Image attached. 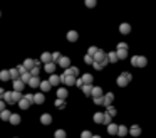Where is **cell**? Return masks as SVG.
I'll list each match as a JSON object with an SVG mask.
<instances>
[{"label": "cell", "mask_w": 156, "mask_h": 138, "mask_svg": "<svg viewBox=\"0 0 156 138\" xmlns=\"http://www.w3.org/2000/svg\"><path fill=\"white\" fill-rule=\"evenodd\" d=\"M94 62H99V64H102L106 68V66H107V62H109V61H107V54H106L104 51H101V49H99V51L96 52V56H94Z\"/></svg>", "instance_id": "obj_1"}, {"label": "cell", "mask_w": 156, "mask_h": 138, "mask_svg": "<svg viewBox=\"0 0 156 138\" xmlns=\"http://www.w3.org/2000/svg\"><path fill=\"white\" fill-rule=\"evenodd\" d=\"M60 82H64L66 88H67V86H74V84H76V78H72L67 71H64L62 76H60Z\"/></svg>", "instance_id": "obj_2"}, {"label": "cell", "mask_w": 156, "mask_h": 138, "mask_svg": "<svg viewBox=\"0 0 156 138\" xmlns=\"http://www.w3.org/2000/svg\"><path fill=\"white\" fill-rule=\"evenodd\" d=\"M57 62H59L60 68H64V71L71 68V59H69V57H66V56H60V59L57 61Z\"/></svg>", "instance_id": "obj_3"}, {"label": "cell", "mask_w": 156, "mask_h": 138, "mask_svg": "<svg viewBox=\"0 0 156 138\" xmlns=\"http://www.w3.org/2000/svg\"><path fill=\"white\" fill-rule=\"evenodd\" d=\"M91 96L93 98H102V88L101 86H93V93H91Z\"/></svg>", "instance_id": "obj_4"}, {"label": "cell", "mask_w": 156, "mask_h": 138, "mask_svg": "<svg viewBox=\"0 0 156 138\" xmlns=\"http://www.w3.org/2000/svg\"><path fill=\"white\" fill-rule=\"evenodd\" d=\"M59 82H60V76H55V73L49 76V84H51L52 88H54V86H57Z\"/></svg>", "instance_id": "obj_5"}, {"label": "cell", "mask_w": 156, "mask_h": 138, "mask_svg": "<svg viewBox=\"0 0 156 138\" xmlns=\"http://www.w3.org/2000/svg\"><path fill=\"white\" fill-rule=\"evenodd\" d=\"M67 96H69L67 88H60V89H57V99H67Z\"/></svg>", "instance_id": "obj_6"}, {"label": "cell", "mask_w": 156, "mask_h": 138, "mask_svg": "<svg viewBox=\"0 0 156 138\" xmlns=\"http://www.w3.org/2000/svg\"><path fill=\"white\" fill-rule=\"evenodd\" d=\"M25 89V84L20 81V79H17V81H13V91H19V93H22V91Z\"/></svg>", "instance_id": "obj_7"}, {"label": "cell", "mask_w": 156, "mask_h": 138, "mask_svg": "<svg viewBox=\"0 0 156 138\" xmlns=\"http://www.w3.org/2000/svg\"><path fill=\"white\" fill-rule=\"evenodd\" d=\"M40 123H42V125H51V123H52V116H51V115H49V113H44V115H42V116H40Z\"/></svg>", "instance_id": "obj_8"}, {"label": "cell", "mask_w": 156, "mask_h": 138, "mask_svg": "<svg viewBox=\"0 0 156 138\" xmlns=\"http://www.w3.org/2000/svg\"><path fill=\"white\" fill-rule=\"evenodd\" d=\"M44 101H46V96H44L42 93H35L34 94V103L35 104H44Z\"/></svg>", "instance_id": "obj_9"}, {"label": "cell", "mask_w": 156, "mask_h": 138, "mask_svg": "<svg viewBox=\"0 0 156 138\" xmlns=\"http://www.w3.org/2000/svg\"><path fill=\"white\" fill-rule=\"evenodd\" d=\"M77 39H79V34H77L76 30H69L67 32V40L69 42H76Z\"/></svg>", "instance_id": "obj_10"}, {"label": "cell", "mask_w": 156, "mask_h": 138, "mask_svg": "<svg viewBox=\"0 0 156 138\" xmlns=\"http://www.w3.org/2000/svg\"><path fill=\"white\" fill-rule=\"evenodd\" d=\"M9 74H10V79H12V81H17V79H20V74H19L17 68L9 69Z\"/></svg>", "instance_id": "obj_11"}, {"label": "cell", "mask_w": 156, "mask_h": 138, "mask_svg": "<svg viewBox=\"0 0 156 138\" xmlns=\"http://www.w3.org/2000/svg\"><path fill=\"white\" fill-rule=\"evenodd\" d=\"M2 101H4L5 104H13V101H12V91H5V94H4V98H2Z\"/></svg>", "instance_id": "obj_12"}, {"label": "cell", "mask_w": 156, "mask_h": 138, "mask_svg": "<svg viewBox=\"0 0 156 138\" xmlns=\"http://www.w3.org/2000/svg\"><path fill=\"white\" fill-rule=\"evenodd\" d=\"M116 84H118L119 88H124V86H128V79L122 76V74H119L118 76V79H116Z\"/></svg>", "instance_id": "obj_13"}, {"label": "cell", "mask_w": 156, "mask_h": 138, "mask_svg": "<svg viewBox=\"0 0 156 138\" xmlns=\"http://www.w3.org/2000/svg\"><path fill=\"white\" fill-rule=\"evenodd\" d=\"M128 133L133 135V136H139V135H141V128H139L138 125H133V126L129 128V131H128Z\"/></svg>", "instance_id": "obj_14"}, {"label": "cell", "mask_w": 156, "mask_h": 138, "mask_svg": "<svg viewBox=\"0 0 156 138\" xmlns=\"http://www.w3.org/2000/svg\"><path fill=\"white\" fill-rule=\"evenodd\" d=\"M102 99H104V104H106V106H111V103L114 101V94H113V93H107V94L102 96Z\"/></svg>", "instance_id": "obj_15"}, {"label": "cell", "mask_w": 156, "mask_h": 138, "mask_svg": "<svg viewBox=\"0 0 156 138\" xmlns=\"http://www.w3.org/2000/svg\"><path fill=\"white\" fill-rule=\"evenodd\" d=\"M81 79H82V84H91V86H93V74H84V76H81Z\"/></svg>", "instance_id": "obj_16"}, {"label": "cell", "mask_w": 156, "mask_h": 138, "mask_svg": "<svg viewBox=\"0 0 156 138\" xmlns=\"http://www.w3.org/2000/svg\"><path fill=\"white\" fill-rule=\"evenodd\" d=\"M66 71H67V73L71 74L72 78H76V79L79 78V69H77L76 66H71V68H69V69H66Z\"/></svg>", "instance_id": "obj_17"}, {"label": "cell", "mask_w": 156, "mask_h": 138, "mask_svg": "<svg viewBox=\"0 0 156 138\" xmlns=\"http://www.w3.org/2000/svg\"><path fill=\"white\" fill-rule=\"evenodd\" d=\"M93 120H94V123H97V125H101L102 121H104V113H94Z\"/></svg>", "instance_id": "obj_18"}, {"label": "cell", "mask_w": 156, "mask_h": 138, "mask_svg": "<svg viewBox=\"0 0 156 138\" xmlns=\"http://www.w3.org/2000/svg\"><path fill=\"white\" fill-rule=\"evenodd\" d=\"M136 66H138V68H146V66H148V59L144 56H138V62H136Z\"/></svg>", "instance_id": "obj_19"}, {"label": "cell", "mask_w": 156, "mask_h": 138, "mask_svg": "<svg viewBox=\"0 0 156 138\" xmlns=\"http://www.w3.org/2000/svg\"><path fill=\"white\" fill-rule=\"evenodd\" d=\"M10 123L12 125H20V121H22V118H20V115H15V113H12V116H10Z\"/></svg>", "instance_id": "obj_20"}, {"label": "cell", "mask_w": 156, "mask_h": 138, "mask_svg": "<svg viewBox=\"0 0 156 138\" xmlns=\"http://www.w3.org/2000/svg\"><path fill=\"white\" fill-rule=\"evenodd\" d=\"M44 69H46L47 74H54L55 73V64H54V62H49V64L44 66Z\"/></svg>", "instance_id": "obj_21"}, {"label": "cell", "mask_w": 156, "mask_h": 138, "mask_svg": "<svg viewBox=\"0 0 156 138\" xmlns=\"http://www.w3.org/2000/svg\"><path fill=\"white\" fill-rule=\"evenodd\" d=\"M119 32H121V34H129V32H131V26H129V24H121V26H119Z\"/></svg>", "instance_id": "obj_22"}, {"label": "cell", "mask_w": 156, "mask_h": 138, "mask_svg": "<svg viewBox=\"0 0 156 138\" xmlns=\"http://www.w3.org/2000/svg\"><path fill=\"white\" fill-rule=\"evenodd\" d=\"M22 98H24L22 93H19V91H12V101H13V103H19Z\"/></svg>", "instance_id": "obj_23"}, {"label": "cell", "mask_w": 156, "mask_h": 138, "mask_svg": "<svg viewBox=\"0 0 156 138\" xmlns=\"http://www.w3.org/2000/svg\"><path fill=\"white\" fill-rule=\"evenodd\" d=\"M10 116H12V113H10L9 110H4V111L0 113V120H4V121H9Z\"/></svg>", "instance_id": "obj_24"}, {"label": "cell", "mask_w": 156, "mask_h": 138, "mask_svg": "<svg viewBox=\"0 0 156 138\" xmlns=\"http://www.w3.org/2000/svg\"><path fill=\"white\" fill-rule=\"evenodd\" d=\"M29 86H30V88H34V89H35V88H39V86H40V79H39V78H30Z\"/></svg>", "instance_id": "obj_25"}, {"label": "cell", "mask_w": 156, "mask_h": 138, "mask_svg": "<svg viewBox=\"0 0 156 138\" xmlns=\"http://www.w3.org/2000/svg\"><path fill=\"white\" fill-rule=\"evenodd\" d=\"M39 88H40L44 93H47V91H51V89H52V86L49 84V81H40V86H39Z\"/></svg>", "instance_id": "obj_26"}, {"label": "cell", "mask_w": 156, "mask_h": 138, "mask_svg": "<svg viewBox=\"0 0 156 138\" xmlns=\"http://www.w3.org/2000/svg\"><path fill=\"white\" fill-rule=\"evenodd\" d=\"M128 131H129V128H126L124 125H119L118 126V135H119V136H124V135H128Z\"/></svg>", "instance_id": "obj_27"}, {"label": "cell", "mask_w": 156, "mask_h": 138, "mask_svg": "<svg viewBox=\"0 0 156 138\" xmlns=\"http://www.w3.org/2000/svg\"><path fill=\"white\" fill-rule=\"evenodd\" d=\"M40 62H46V64L52 62V59H51V52H44L42 57H40Z\"/></svg>", "instance_id": "obj_28"}, {"label": "cell", "mask_w": 156, "mask_h": 138, "mask_svg": "<svg viewBox=\"0 0 156 138\" xmlns=\"http://www.w3.org/2000/svg\"><path fill=\"white\" fill-rule=\"evenodd\" d=\"M107 61H109L111 64H114V62H118V56H116V52H107Z\"/></svg>", "instance_id": "obj_29"}, {"label": "cell", "mask_w": 156, "mask_h": 138, "mask_svg": "<svg viewBox=\"0 0 156 138\" xmlns=\"http://www.w3.org/2000/svg\"><path fill=\"white\" fill-rule=\"evenodd\" d=\"M81 89H82V93H84L86 96H91V93H93V86H91V84H84Z\"/></svg>", "instance_id": "obj_30"}, {"label": "cell", "mask_w": 156, "mask_h": 138, "mask_svg": "<svg viewBox=\"0 0 156 138\" xmlns=\"http://www.w3.org/2000/svg\"><path fill=\"white\" fill-rule=\"evenodd\" d=\"M22 66H24V68H25L27 71H30V69L34 68V59H25V61H24V64H22Z\"/></svg>", "instance_id": "obj_31"}, {"label": "cell", "mask_w": 156, "mask_h": 138, "mask_svg": "<svg viewBox=\"0 0 156 138\" xmlns=\"http://www.w3.org/2000/svg\"><path fill=\"white\" fill-rule=\"evenodd\" d=\"M107 133H109V135H116V133H118V125H114V123L107 125Z\"/></svg>", "instance_id": "obj_32"}, {"label": "cell", "mask_w": 156, "mask_h": 138, "mask_svg": "<svg viewBox=\"0 0 156 138\" xmlns=\"http://www.w3.org/2000/svg\"><path fill=\"white\" fill-rule=\"evenodd\" d=\"M116 56H118V59H126L128 57V51H122V49H118V51H116Z\"/></svg>", "instance_id": "obj_33"}, {"label": "cell", "mask_w": 156, "mask_h": 138, "mask_svg": "<svg viewBox=\"0 0 156 138\" xmlns=\"http://www.w3.org/2000/svg\"><path fill=\"white\" fill-rule=\"evenodd\" d=\"M29 106H30V103L27 101V99H24V98H22L20 101H19V108H20V110H27Z\"/></svg>", "instance_id": "obj_34"}, {"label": "cell", "mask_w": 156, "mask_h": 138, "mask_svg": "<svg viewBox=\"0 0 156 138\" xmlns=\"http://www.w3.org/2000/svg\"><path fill=\"white\" fill-rule=\"evenodd\" d=\"M30 78H32V76H30V73H25V74H22V76H20V81L27 86V84H29V81H30Z\"/></svg>", "instance_id": "obj_35"}, {"label": "cell", "mask_w": 156, "mask_h": 138, "mask_svg": "<svg viewBox=\"0 0 156 138\" xmlns=\"http://www.w3.org/2000/svg\"><path fill=\"white\" fill-rule=\"evenodd\" d=\"M29 73H30V76H32V78H39V74H40V68H35V66H34V68L29 71Z\"/></svg>", "instance_id": "obj_36"}, {"label": "cell", "mask_w": 156, "mask_h": 138, "mask_svg": "<svg viewBox=\"0 0 156 138\" xmlns=\"http://www.w3.org/2000/svg\"><path fill=\"white\" fill-rule=\"evenodd\" d=\"M0 79H2V81H9L10 79L9 71H0Z\"/></svg>", "instance_id": "obj_37"}, {"label": "cell", "mask_w": 156, "mask_h": 138, "mask_svg": "<svg viewBox=\"0 0 156 138\" xmlns=\"http://www.w3.org/2000/svg\"><path fill=\"white\" fill-rule=\"evenodd\" d=\"M97 51H99V49H97V47H94V46H91V47L87 49V56H91V57H93V59H94V56H96V52H97Z\"/></svg>", "instance_id": "obj_38"}, {"label": "cell", "mask_w": 156, "mask_h": 138, "mask_svg": "<svg viewBox=\"0 0 156 138\" xmlns=\"http://www.w3.org/2000/svg\"><path fill=\"white\" fill-rule=\"evenodd\" d=\"M54 138H66V130H57L54 133Z\"/></svg>", "instance_id": "obj_39"}, {"label": "cell", "mask_w": 156, "mask_h": 138, "mask_svg": "<svg viewBox=\"0 0 156 138\" xmlns=\"http://www.w3.org/2000/svg\"><path fill=\"white\" fill-rule=\"evenodd\" d=\"M55 106L59 110H64L66 108V99H57V101H55Z\"/></svg>", "instance_id": "obj_40"}, {"label": "cell", "mask_w": 156, "mask_h": 138, "mask_svg": "<svg viewBox=\"0 0 156 138\" xmlns=\"http://www.w3.org/2000/svg\"><path fill=\"white\" fill-rule=\"evenodd\" d=\"M51 59H52V62L55 64V62L60 59V52H52V54H51Z\"/></svg>", "instance_id": "obj_41"}, {"label": "cell", "mask_w": 156, "mask_h": 138, "mask_svg": "<svg viewBox=\"0 0 156 138\" xmlns=\"http://www.w3.org/2000/svg\"><path fill=\"white\" fill-rule=\"evenodd\" d=\"M106 113H107V115H109V116H116V108H114V106H107V110H106Z\"/></svg>", "instance_id": "obj_42"}, {"label": "cell", "mask_w": 156, "mask_h": 138, "mask_svg": "<svg viewBox=\"0 0 156 138\" xmlns=\"http://www.w3.org/2000/svg\"><path fill=\"white\" fill-rule=\"evenodd\" d=\"M24 99H27V101L32 104L34 103V94H32V93H27V94H24Z\"/></svg>", "instance_id": "obj_43"}, {"label": "cell", "mask_w": 156, "mask_h": 138, "mask_svg": "<svg viewBox=\"0 0 156 138\" xmlns=\"http://www.w3.org/2000/svg\"><path fill=\"white\" fill-rule=\"evenodd\" d=\"M111 121H113V116H109L107 113H104V121H102V123H104V125H111Z\"/></svg>", "instance_id": "obj_44"}, {"label": "cell", "mask_w": 156, "mask_h": 138, "mask_svg": "<svg viewBox=\"0 0 156 138\" xmlns=\"http://www.w3.org/2000/svg\"><path fill=\"white\" fill-rule=\"evenodd\" d=\"M84 62H86V64H89V66H93L94 64V59L91 56H87V54H86V56H84Z\"/></svg>", "instance_id": "obj_45"}, {"label": "cell", "mask_w": 156, "mask_h": 138, "mask_svg": "<svg viewBox=\"0 0 156 138\" xmlns=\"http://www.w3.org/2000/svg\"><path fill=\"white\" fill-rule=\"evenodd\" d=\"M81 138H93V133H91L89 130H84V131H82V135H81Z\"/></svg>", "instance_id": "obj_46"}, {"label": "cell", "mask_w": 156, "mask_h": 138, "mask_svg": "<svg viewBox=\"0 0 156 138\" xmlns=\"http://www.w3.org/2000/svg\"><path fill=\"white\" fill-rule=\"evenodd\" d=\"M121 74H122V76H124V78L128 79V82H131V81H133V76H131V73H128V71H124V73H121Z\"/></svg>", "instance_id": "obj_47"}, {"label": "cell", "mask_w": 156, "mask_h": 138, "mask_svg": "<svg viewBox=\"0 0 156 138\" xmlns=\"http://www.w3.org/2000/svg\"><path fill=\"white\" fill-rule=\"evenodd\" d=\"M17 71H19V74H20V76H22V74H25V73H29V71H27V69L25 68H24V66H19V68H17Z\"/></svg>", "instance_id": "obj_48"}, {"label": "cell", "mask_w": 156, "mask_h": 138, "mask_svg": "<svg viewBox=\"0 0 156 138\" xmlns=\"http://www.w3.org/2000/svg\"><path fill=\"white\" fill-rule=\"evenodd\" d=\"M116 49H122V51H128V44H126V42H119Z\"/></svg>", "instance_id": "obj_49"}, {"label": "cell", "mask_w": 156, "mask_h": 138, "mask_svg": "<svg viewBox=\"0 0 156 138\" xmlns=\"http://www.w3.org/2000/svg\"><path fill=\"white\" fill-rule=\"evenodd\" d=\"M94 69H96V71H102V69H104V66H102V64H99V62H94Z\"/></svg>", "instance_id": "obj_50"}, {"label": "cell", "mask_w": 156, "mask_h": 138, "mask_svg": "<svg viewBox=\"0 0 156 138\" xmlns=\"http://www.w3.org/2000/svg\"><path fill=\"white\" fill-rule=\"evenodd\" d=\"M94 99V104H104V99L102 98H93Z\"/></svg>", "instance_id": "obj_51"}, {"label": "cell", "mask_w": 156, "mask_h": 138, "mask_svg": "<svg viewBox=\"0 0 156 138\" xmlns=\"http://www.w3.org/2000/svg\"><path fill=\"white\" fill-rule=\"evenodd\" d=\"M86 5H87V7H96V2H94V0H87Z\"/></svg>", "instance_id": "obj_52"}, {"label": "cell", "mask_w": 156, "mask_h": 138, "mask_svg": "<svg viewBox=\"0 0 156 138\" xmlns=\"http://www.w3.org/2000/svg\"><path fill=\"white\" fill-rule=\"evenodd\" d=\"M76 86H79V88L84 86V84H82V79H81V78H77V79H76Z\"/></svg>", "instance_id": "obj_53"}, {"label": "cell", "mask_w": 156, "mask_h": 138, "mask_svg": "<svg viewBox=\"0 0 156 138\" xmlns=\"http://www.w3.org/2000/svg\"><path fill=\"white\" fill-rule=\"evenodd\" d=\"M136 62H138V56H133V57H131V64L136 66Z\"/></svg>", "instance_id": "obj_54"}, {"label": "cell", "mask_w": 156, "mask_h": 138, "mask_svg": "<svg viewBox=\"0 0 156 138\" xmlns=\"http://www.w3.org/2000/svg\"><path fill=\"white\" fill-rule=\"evenodd\" d=\"M4 110H5V103L2 101V99H0V113L4 111Z\"/></svg>", "instance_id": "obj_55"}, {"label": "cell", "mask_w": 156, "mask_h": 138, "mask_svg": "<svg viewBox=\"0 0 156 138\" xmlns=\"http://www.w3.org/2000/svg\"><path fill=\"white\" fill-rule=\"evenodd\" d=\"M4 94H5V91H4V88H0V99L4 98Z\"/></svg>", "instance_id": "obj_56"}, {"label": "cell", "mask_w": 156, "mask_h": 138, "mask_svg": "<svg viewBox=\"0 0 156 138\" xmlns=\"http://www.w3.org/2000/svg\"><path fill=\"white\" fill-rule=\"evenodd\" d=\"M93 138H102V136H99V135H93Z\"/></svg>", "instance_id": "obj_57"}, {"label": "cell", "mask_w": 156, "mask_h": 138, "mask_svg": "<svg viewBox=\"0 0 156 138\" xmlns=\"http://www.w3.org/2000/svg\"><path fill=\"white\" fill-rule=\"evenodd\" d=\"M0 17H2V12H0Z\"/></svg>", "instance_id": "obj_58"}]
</instances>
